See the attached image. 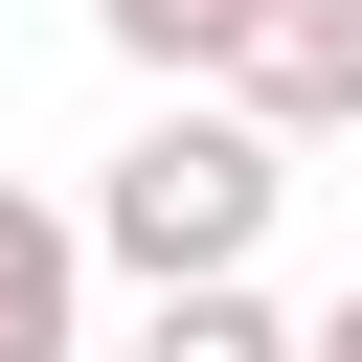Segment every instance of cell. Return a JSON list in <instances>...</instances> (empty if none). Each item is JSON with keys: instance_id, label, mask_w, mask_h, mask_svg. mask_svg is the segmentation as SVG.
<instances>
[{"instance_id": "3", "label": "cell", "mask_w": 362, "mask_h": 362, "mask_svg": "<svg viewBox=\"0 0 362 362\" xmlns=\"http://www.w3.org/2000/svg\"><path fill=\"white\" fill-rule=\"evenodd\" d=\"M68 317H90V204L0 181V362H68Z\"/></svg>"}, {"instance_id": "2", "label": "cell", "mask_w": 362, "mask_h": 362, "mask_svg": "<svg viewBox=\"0 0 362 362\" xmlns=\"http://www.w3.org/2000/svg\"><path fill=\"white\" fill-rule=\"evenodd\" d=\"M226 113L294 158V136H362V0H249V45H226Z\"/></svg>"}, {"instance_id": "6", "label": "cell", "mask_w": 362, "mask_h": 362, "mask_svg": "<svg viewBox=\"0 0 362 362\" xmlns=\"http://www.w3.org/2000/svg\"><path fill=\"white\" fill-rule=\"evenodd\" d=\"M317 362H362V294H317Z\"/></svg>"}, {"instance_id": "1", "label": "cell", "mask_w": 362, "mask_h": 362, "mask_svg": "<svg viewBox=\"0 0 362 362\" xmlns=\"http://www.w3.org/2000/svg\"><path fill=\"white\" fill-rule=\"evenodd\" d=\"M272 204H294V158H272L226 90H181V113H136V136L90 158V272H136V294H249Z\"/></svg>"}, {"instance_id": "4", "label": "cell", "mask_w": 362, "mask_h": 362, "mask_svg": "<svg viewBox=\"0 0 362 362\" xmlns=\"http://www.w3.org/2000/svg\"><path fill=\"white\" fill-rule=\"evenodd\" d=\"M136 362H317V317H272V294H158Z\"/></svg>"}, {"instance_id": "5", "label": "cell", "mask_w": 362, "mask_h": 362, "mask_svg": "<svg viewBox=\"0 0 362 362\" xmlns=\"http://www.w3.org/2000/svg\"><path fill=\"white\" fill-rule=\"evenodd\" d=\"M90 23H113L158 90H226V45H249V0H90Z\"/></svg>"}]
</instances>
